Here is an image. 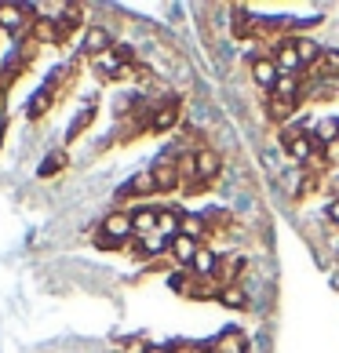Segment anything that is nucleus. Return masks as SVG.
I'll use <instances>...</instances> for the list:
<instances>
[{
  "label": "nucleus",
  "mask_w": 339,
  "mask_h": 353,
  "mask_svg": "<svg viewBox=\"0 0 339 353\" xmlns=\"http://www.w3.org/2000/svg\"><path fill=\"white\" fill-rule=\"evenodd\" d=\"M132 233H135L132 215H124V212H113V215H106V222H102V237L113 241V244H124Z\"/></svg>",
  "instance_id": "obj_1"
},
{
  "label": "nucleus",
  "mask_w": 339,
  "mask_h": 353,
  "mask_svg": "<svg viewBox=\"0 0 339 353\" xmlns=\"http://www.w3.org/2000/svg\"><path fill=\"white\" fill-rule=\"evenodd\" d=\"M197 241L193 237H186V233H172V237H168V252H172V259L179 266H193V255H197Z\"/></svg>",
  "instance_id": "obj_2"
},
{
  "label": "nucleus",
  "mask_w": 339,
  "mask_h": 353,
  "mask_svg": "<svg viewBox=\"0 0 339 353\" xmlns=\"http://www.w3.org/2000/svg\"><path fill=\"white\" fill-rule=\"evenodd\" d=\"M284 150H289L292 161H310V153H314V139L303 135V132H284Z\"/></svg>",
  "instance_id": "obj_3"
},
{
  "label": "nucleus",
  "mask_w": 339,
  "mask_h": 353,
  "mask_svg": "<svg viewBox=\"0 0 339 353\" xmlns=\"http://www.w3.org/2000/svg\"><path fill=\"white\" fill-rule=\"evenodd\" d=\"M219 153H212V150H201L197 157H193V172H197V182H212L215 175H219Z\"/></svg>",
  "instance_id": "obj_4"
},
{
  "label": "nucleus",
  "mask_w": 339,
  "mask_h": 353,
  "mask_svg": "<svg viewBox=\"0 0 339 353\" xmlns=\"http://www.w3.org/2000/svg\"><path fill=\"white\" fill-rule=\"evenodd\" d=\"M252 77H255L259 88H273L281 81V70H278V62H273V59H255L252 62Z\"/></svg>",
  "instance_id": "obj_5"
},
{
  "label": "nucleus",
  "mask_w": 339,
  "mask_h": 353,
  "mask_svg": "<svg viewBox=\"0 0 339 353\" xmlns=\"http://www.w3.org/2000/svg\"><path fill=\"white\" fill-rule=\"evenodd\" d=\"M273 62H278V70H284V77H292L303 62H299V51L296 44H278V51H273Z\"/></svg>",
  "instance_id": "obj_6"
},
{
  "label": "nucleus",
  "mask_w": 339,
  "mask_h": 353,
  "mask_svg": "<svg viewBox=\"0 0 339 353\" xmlns=\"http://www.w3.org/2000/svg\"><path fill=\"white\" fill-rule=\"evenodd\" d=\"M161 222V212H153V208H142V212L132 215V226H135V237H150L153 230H157Z\"/></svg>",
  "instance_id": "obj_7"
},
{
  "label": "nucleus",
  "mask_w": 339,
  "mask_h": 353,
  "mask_svg": "<svg viewBox=\"0 0 339 353\" xmlns=\"http://www.w3.org/2000/svg\"><path fill=\"white\" fill-rule=\"evenodd\" d=\"M215 266H219V259H215L212 248H197V255H193V266H190V270L197 273V277H212Z\"/></svg>",
  "instance_id": "obj_8"
},
{
  "label": "nucleus",
  "mask_w": 339,
  "mask_h": 353,
  "mask_svg": "<svg viewBox=\"0 0 339 353\" xmlns=\"http://www.w3.org/2000/svg\"><path fill=\"white\" fill-rule=\"evenodd\" d=\"M219 303L230 306V310H244V306H249V295H244L241 284H226L223 292H219Z\"/></svg>",
  "instance_id": "obj_9"
},
{
  "label": "nucleus",
  "mask_w": 339,
  "mask_h": 353,
  "mask_svg": "<svg viewBox=\"0 0 339 353\" xmlns=\"http://www.w3.org/2000/svg\"><path fill=\"white\" fill-rule=\"evenodd\" d=\"M106 44H110V33L99 30V26L84 33V51H88V55H102V48H106Z\"/></svg>",
  "instance_id": "obj_10"
},
{
  "label": "nucleus",
  "mask_w": 339,
  "mask_h": 353,
  "mask_svg": "<svg viewBox=\"0 0 339 353\" xmlns=\"http://www.w3.org/2000/svg\"><path fill=\"white\" fill-rule=\"evenodd\" d=\"M172 124H175V106H164V110H157V113H153V121H150L153 132H164V128H172Z\"/></svg>",
  "instance_id": "obj_11"
},
{
  "label": "nucleus",
  "mask_w": 339,
  "mask_h": 353,
  "mask_svg": "<svg viewBox=\"0 0 339 353\" xmlns=\"http://www.w3.org/2000/svg\"><path fill=\"white\" fill-rule=\"evenodd\" d=\"M296 51H299V62H318L325 51H321V44H314V41H299L296 44Z\"/></svg>",
  "instance_id": "obj_12"
},
{
  "label": "nucleus",
  "mask_w": 339,
  "mask_h": 353,
  "mask_svg": "<svg viewBox=\"0 0 339 353\" xmlns=\"http://www.w3.org/2000/svg\"><path fill=\"white\" fill-rule=\"evenodd\" d=\"M336 132H339V121H321L318 124V132H314V142H336Z\"/></svg>",
  "instance_id": "obj_13"
},
{
  "label": "nucleus",
  "mask_w": 339,
  "mask_h": 353,
  "mask_svg": "<svg viewBox=\"0 0 339 353\" xmlns=\"http://www.w3.org/2000/svg\"><path fill=\"white\" fill-rule=\"evenodd\" d=\"M22 8H0V26H8V30H19L22 26Z\"/></svg>",
  "instance_id": "obj_14"
},
{
  "label": "nucleus",
  "mask_w": 339,
  "mask_h": 353,
  "mask_svg": "<svg viewBox=\"0 0 339 353\" xmlns=\"http://www.w3.org/2000/svg\"><path fill=\"white\" fill-rule=\"evenodd\" d=\"M95 66L102 73H117V70H121V59H117L113 51H102V55H95Z\"/></svg>",
  "instance_id": "obj_15"
},
{
  "label": "nucleus",
  "mask_w": 339,
  "mask_h": 353,
  "mask_svg": "<svg viewBox=\"0 0 339 353\" xmlns=\"http://www.w3.org/2000/svg\"><path fill=\"white\" fill-rule=\"evenodd\" d=\"M179 233H186V237H193V241H197L201 233H204V226H201V219H182Z\"/></svg>",
  "instance_id": "obj_16"
},
{
  "label": "nucleus",
  "mask_w": 339,
  "mask_h": 353,
  "mask_svg": "<svg viewBox=\"0 0 339 353\" xmlns=\"http://www.w3.org/2000/svg\"><path fill=\"white\" fill-rule=\"evenodd\" d=\"M62 164H66V157H62V153H51L48 161H44V168H41V175H55Z\"/></svg>",
  "instance_id": "obj_17"
},
{
  "label": "nucleus",
  "mask_w": 339,
  "mask_h": 353,
  "mask_svg": "<svg viewBox=\"0 0 339 353\" xmlns=\"http://www.w3.org/2000/svg\"><path fill=\"white\" fill-rule=\"evenodd\" d=\"M168 284H172L175 292H186V277H182V273H172V277H168Z\"/></svg>",
  "instance_id": "obj_18"
},
{
  "label": "nucleus",
  "mask_w": 339,
  "mask_h": 353,
  "mask_svg": "<svg viewBox=\"0 0 339 353\" xmlns=\"http://www.w3.org/2000/svg\"><path fill=\"white\" fill-rule=\"evenodd\" d=\"M325 66H329V70H339V51H325Z\"/></svg>",
  "instance_id": "obj_19"
},
{
  "label": "nucleus",
  "mask_w": 339,
  "mask_h": 353,
  "mask_svg": "<svg viewBox=\"0 0 339 353\" xmlns=\"http://www.w3.org/2000/svg\"><path fill=\"white\" fill-rule=\"evenodd\" d=\"M329 219H332V222H336V226H339V197H336V201L329 204Z\"/></svg>",
  "instance_id": "obj_20"
},
{
  "label": "nucleus",
  "mask_w": 339,
  "mask_h": 353,
  "mask_svg": "<svg viewBox=\"0 0 339 353\" xmlns=\"http://www.w3.org/2000/svg\"><path fill=\"white\" fill-rule=\"evenodd\" d=\"M325 157H329V161H336V157H339V142H329V150H325Z\"/></svg>",
  "instance_id": "obj_21"
},
{
  "label": "nucleus",
  "mask_w": 339,
  "mask_h": 353,
  "mask_svg": "<svg viewBox=\"0 0 339 353\" xmlns=\"http://www.w3.org/2000/svg\"><path fill=\"white\" fill-rule=\"evenodd\" d=\"M142 353H168V350H164V346H146Z\"/></svg>",
  "instance_id": "obj_22"
}]
</instances>
